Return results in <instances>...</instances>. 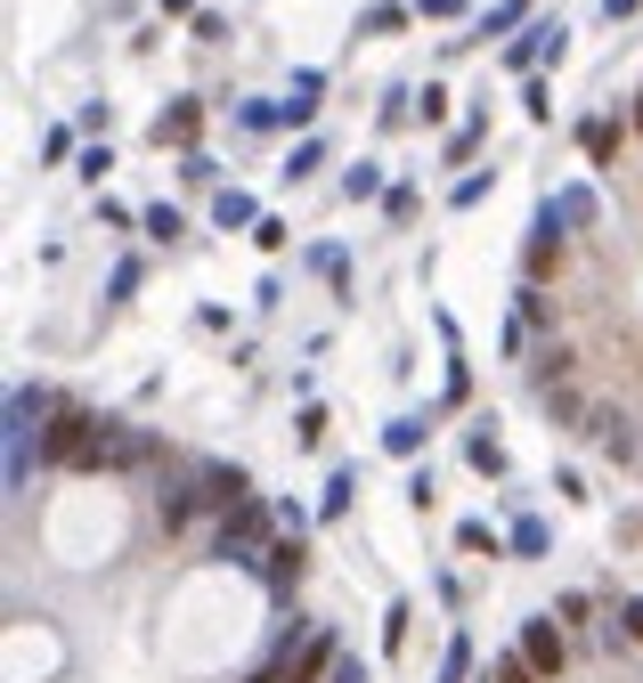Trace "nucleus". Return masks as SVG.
<instances>
[{
	"mask_svg": "<svg viewBox=\"0 0 643 683\" xmlns=\"http://www.w3.org/2000/svg\"><path fill=\"white\" fill-rule=\"evenodd\" d=\"M155 139H172V147H188V139H196V107H172V114H163V131Z\"/></svg>",
	"mask_w": 643,
	"mask_h": 683,
	"instance_id": "f03ea898",
	"label": "nucleus"
},
{
	"mask_svg": "<svg viewBox=\"0 0 643 683\" xmlns=\"http://www.w3.org/2000/svg\"><path fill=\"white\" fill-rule=\"evenodd\" d=\"M611 147H619V122H587V155L611 163Z\"/></svg>",
	"mask_w": 643,
	"mask_h": 683,
	"instance_id": "7ed1b4c3",
	"label": "nucleus"
},
{
	"mask_svg": "<svg viewBox=\"0 0 643 683\" xmlns=\"http://www.w3.org/2000/svg\"><path fill=\"white\" fill-rule=\"evenodd\" d=\"M50 455H98L90 448V416H74V407H66V416L50 423Z\"/></svg>",
	"mask_w": 643,
	"mask_h": 683,
	"instance_id": "f257e3e1",
	"label": "nucleus"
},
{
	"mask_svg": "<svg viewBox=\"0 0 643 683\" xmlns=\"http://www.w3.org/2000/svg\"><path fill=\"white\" fill-rule=\"evenodd\" d=\"M635 122H643V107H635Z\"/></svg>",
	"mask_w": 643,
	"mask_h": 683,
	"instance_id": "39448f33",
	"label": "nucleus"
},
{
	"mask_svg": "<svg viewBox=\"0 0 643 683\" xmlns=\"http://www.w3.org/2000/svg\"><path fill=\"white\" fill-rule=\"evenodd\" d=\"M530 659H537V668H563V643H554V635L537 627V635H530Z\"/></svg>",
	"mask_w": 643,
	"mask_h": 683,
	"instance_id": "20e7f679",
	"label": "nucleus"
}]
</instances>
